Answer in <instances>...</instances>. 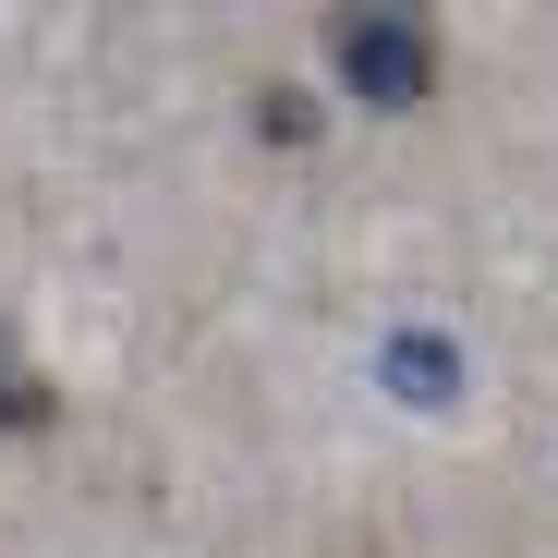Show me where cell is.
I'll use <instances>...</instances> for the list:
<instances>
[{"label": "cell", "mask_w": 558, "mask_h": 558, "mask_svg": "<svg viewBox=\"0 0 558 558\" xmlns=\"http://www.w3.org/2000/svg\"><path fill=\"white\" fill-rule=\"evenodd\" d=\"M328 61L364 110H413L425 85H437V25L425 13H340L328 25Z\"/></svg>", "instance_id": "6da1fadb"}, {"label": "cell", "mask_w": 558, "mask_h": 558, "mask_svg": "<svg viewBox=\"0 0 558 558\" xmlns=\"http://www.w3.org/2000/svg\"><path fill=\"white\" fill-rule=\"evenodd\" d=\"M389 389H401V401H449V389H461V352H449V340H389Z\"/></svg>", "instance_id": "7a4b0ae2"}, {"label": "cell", "mask_w": 558, "mask_h": 558, "mask_svg": "<svg viewBox=\"0 0 558 558\" xmlns=\"http://www.w3.org/2000/svg\"><path fill=\"white\" fill-rule=\"evenodd\" d=\"M49 413H61V401H49V389L25 377V352H13V340H0V425H13V437H37Z\"/></svg>", "instance_id": "3957f363"}]
</instances>
